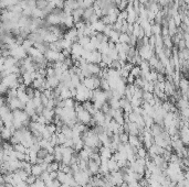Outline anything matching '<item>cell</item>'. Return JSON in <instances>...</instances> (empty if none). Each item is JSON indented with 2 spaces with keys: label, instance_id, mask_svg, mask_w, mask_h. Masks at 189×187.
Listing matches in <instances>:
<instances>
[{
  "label": "cell",
  "instance_id": "6da1fadb",
  "mask_svg": "<svg viewBox=\"0 0 189 187\" xmlns=\"http://www.w3.org/2000/svg\"><path fill=\"white\" fill-rule=\"evenodd\" d=\"M92 118L94 119V121H95V123L97 124V126H104L105 123V115L103 113L101 110H97V111L94 113L93 116H92Z\"/></svg>",
  "mask_w": 189,
  "mask_h": 187
},
{
  "label": "cell",
  "instance_id": "7a4b0ae2",
  "mask_svg": "<svg viewBox=\"0 0 189 187\" xmlns=\"http://www.w3.org/2000/svg\"><path fill=\"white\" fill-rule=\"evenodd\" d=\"M95 13V10H94L93 7H89V8H85L84 11H83V15H82V19L81 20L83 21L84 23H87L90 18Z\"/></svg>",
  "mask_w": 189,
  "mask_h": 187
},
{
  "label": "cell",
  "instance_id": "3957f363",
  "mask_svg": "<svg viewBox=\"0 0 189 187\" xmlns=\"http://www.w3.org/2000/svg\"><path fill=\"white\" fill-rule=\"evenodd\" d=\"M128 144L131 147H143V144L140 143V141L138 140V137L137 135H128Z\"/></svg>",
  "mask_w": 189,
  "mask_h": 187
},
{
  "label": "cell",
  "instance_id": "277c9868",
  "mask_svg": "<svg viewBox=\"0 0 189 187\" xmlns=\"http://www.w3.org/2000/svg\"><path fill=\"white\" fill-rule=\"evenodd\" d=\"M91 26H92V29L94 30V31L96 32H103V30H104L105 28V24L104 22H103L101 19H100L99 21H96L95 23H93V24H91Z\"/></svg>",
  "mask_w": 189,
  "mask_h": 187
},
{
  "label": "cell",
  "instance_id": "5b68a950",
  "mask_svg": "<svg viewBox=\"0 0 189 187\" xmlns=\"http://www.w3.org/2000/svg\"><path fill=\"white\" fill-rule=\"evenodd\" d=\"M42 168H41V166L39 164H32V166H31V174L32 175H35L37 178H38L39 176L42 174Z\"/></svg>",
  "mask_w": 189,
  "mask_h": 187
},
{
  "label": "cell",
  "instance_id": "8992f818",
  "mask_svg": "<svg viewBox=\"0 0 189 187\" xmlns=\"http://www.w3.org/2000/svg\"><path fill=\"white\" fill-rule=\"evenodd\" d=\"M59 168H60V163H59V162L53 161V162H51L49 165H48V168H47V171H45V172H48V173L58 172Z\"/></svg>",
  "mask_w": 189,
  "mask_h": 187
},
{
  "label": "cell",
  "instance_id": "52a82bcc",
  "mask_svg": "<svg viewBox=\"0 0 189 187\" xmlns=\"http://www.w3.org/2000/svg\"><path fill=\"white\" fill-rule=\"evenodd\" d=\"M96 39V41L99 42V43H105V42H108V36L103 33V32H96V34L94 35Z\"/></svg>",
  "mask_w": 189,
  "mask_h": 187
},
{
  "label": "cell",
  "instance_id": "ba28073f",
  "mask_svg": "<svg viewBox=\"0 0 189 187\" xmlns=\"http://www.w3.org/2000/svg\"><path fill=\"white\" fill-rule=\"evenodd\" d=\"M107 170L108 172H114V171H118V166H117L116 161H114L113 158H111L107 161Z\"/></svg>",
  "mask_w": 189,
  "mask_h": 187
},
{
  "label": "cell",
  "instance_id": "9c48e42d",
  "mask_svg": "<svg viewBox=\"0 0 189 187\" xmlns=\"http://www.w3.org/2000/svg\"><path fill=\"white\" fill-rule=\"evenodd\" d=\"M49 3H50L49 0H35V8L40 9V10H43Z\"/></svg>",
  "mask_w": 189,
  "mask_h": 187
},
{
  "label": "cell",
  "instance_id": "30bf717a",
  "mask_svg": "<svg viewBox=\"0 0 189 187\" xmlns=\"http://www.w3.org/2000/svg\"><path fill=\"white\" fill-rule=\"evenodd\" d=\"M48 154H50L49 152H48L47 149H43V147H40V149L38 150V152H37V158H42L44 161V158H47Z\"/></svg>",
  "mask_w": 189,
  "mask_h": 187
},
{
  "label": "cell",
  "instance_id": "8fae6325",
  "mask_svg": "<svg viewBox=\"0 0 189 187\" xmlns=\"http://www.w3.org/2000/svg\"><path fill=\"white\" fill-rule=\"evenodd\" d=\"M35 181H37V177H35V175H32V174H29L28 177H27V179L24 181V183H26L28 186H31V185L35 184Z\"/></svg>",
  "mask_w": 189,
  "mask_h": 187
},
{
  "label": "cell",
  "instance_id": "7c38bea8",
  "mask_svg": "<svg viewBox=\"0 0 189 187\" xmlns=\"http://www.w3.org/2000/svg\"><path fill=\"white\" fill-rule=\"evenodd\" d=\"M118 139H119V142L122 144H126L128 143V134L125 132H122L118 134Z\"/></svg>",
  "mask_w": 189,
  "mask_h": 187
},
{
  "label": "cell",
  "instance_id": "4fadbf2b",
  "mask_svg": "<svg viewBox=\"0 0 189 187\" xmlns=\"http://www.w3.org/2000/svg\"><path fill=\"white\" fill-rule=\"evenodd\" d=\"M53 161H54V158H53V154H48L47 158H44V162L48 163V164H50V163L53 162Z\"/></svg>",
  "mask_w": 189,
  "mask_h": 187
}]
</instances>
